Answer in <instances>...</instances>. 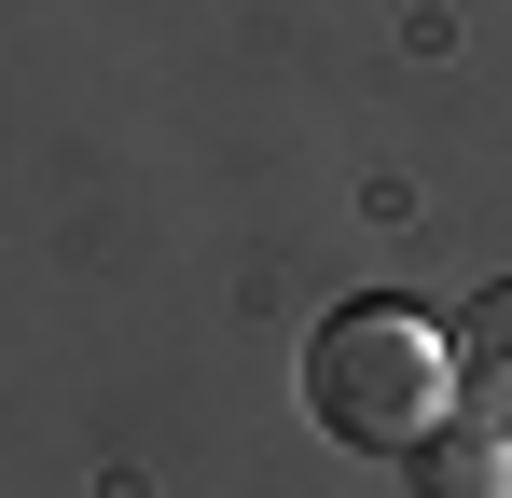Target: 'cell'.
Here are the masks:
<instances>
[{
    "instance_id": "cell-1",
    "label": "cell",
    "mask_w": 512,
    "mask_h": 498,
    "mask_svg": "<svg viewBox=\"0 0 512 498\" xmlns=\"http://www.w3.org/2000/svg\"><path fill=\"white\" fill-rule=\"evenodd\" d=\"M305 402L360 457H416L443 443V402H457V332H429L416 305H333L305 346Z\"/></svg>"
},
{
    "instance_id": "cell-3",
    "label": "cell",
    "mask_w": 512,
    "mask_h": 498,
    "mask_svg": "<svg viewBox=\"0 0 512 498\" xmlns=\"http://www.w3.org/2000/svg\"><path fill=\"white\" fill-rule=\"evenodd\" d=\"M416 498H512V429H443V443H416Z\"/></svg>"
},
{
    "instance_id": "cell-2",
    "label": "cell",
    "mask_w": 512,
    "mask_h": 498,
    "mask_svg": "<svg viewBox=\"0 0 512 498\" xmlns=\"http://www.w3.org/2000/svg\"><path fill=\"white\" fill-rule=\"evenodd\" d=\"M457 402H471V429H512V291L457 319Z\"/></svg>"
}]
</instances>
